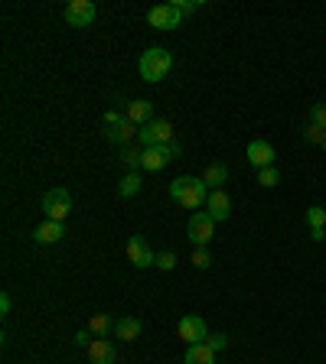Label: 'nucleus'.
Listing matches in <instances>:
<instances>
[{
    "label": "nucleus",
    "mask_w": 326,
    "mask_h": 364,
    "mask_svg": "<svg viewBox=\"0 0 326 364\" xmlns=\"http://www.w3.org/2000/svg\"><path fill=\"white\" fill-rule=\"evenodd\" d=\"M170 199L180 202L183 208H203L209 202V185L196 176H180L170 182Z\"/></svg>",
    "instance_id": "obj_1"
},
{
    "label": "nucleus",
    "mask_w": 326,
    "mask_h": 364,
    "mask_svg": "<svg viewBox=\"0 0 326 364\" xmlns=\"http://www.w3.org/2000/svg\"><path fill=\"white\" fill-rule=\"evenodd\" d=\"M141 78L144 82H163V78L170 75V69H173V55L166 53L163 46H151L147 53L141 55Z\"/></svg>",
    "instance_id": "obj_2"
},
{
    "label": "nucleus",
    "mask_w": 326,
    "mask_h": 364,
    "mask_svg": "<svg viewBox=\"0 0 326 364\" xmlns=\"http://www.w3.org/2000/svg\"><path fill=\"white\" fill-rule=\"evenodd\" d=\"M43 212L49 221H65L72 215V195H69V189H62V185L49 189L43 195Z\"/></svg>",
    "instance_id": "obj_3"
},
{
    "label": "nucleus",
    "mask_w": 326,
    "mask_h": 364,
    "mask_svg": "<svg viewBox=\"0 0 326 364\" xmlns=\"http://www.w3.org/2000/svg\"><path fill=\"white\" fill-rule=\"evenodd\" d=\"M137 140H141V147H144V150H147V147H163V143L176 140V137H173V124H170V120L153 118L151 124H144V127H141Z\"/></svg>",
    "instance_id": "obj_4"
},
{
    "label": "nucleus",
    "mask_w": 326,
    "mask_h": 364,
    "mask_svg": "<svg viewBox=\"0 0 326 364\" xmlns=\"http://www.w3.org/2000/svg\"><path fill=\"white\" fill-rule=\"evenodd\" d=\"M186 231H189V241H193V247H206L209 241L216 237V221H212V215L203 208V212H193V218H189Z\"/></svg>",
    "instance_id": "obj_5"
},
{
    "label": "nucleus",
    "mask_w": 326,
    "mask_h": 364,
    "mask_svg": "<svg viewBox=\"0 0 326 364\" xmlns=\"http://www.w3.org/2000/svg\"><path fill=\"white\" fill-rule=\"evenodd\" d=\"M65 23L69 26H76V30H85V26H92L98 17V7L92 3V0H69L65 3V10H62Z\"/></svg>",
    "instance_id": "obj_6"
},
{
    "label": "nucleus",
    "mask_w": 326,
    "mask_h": 364,
    "mask_svg": "<svg viewBox=\"0 0 326 364\" xmlns=\"http://www.w3.org/2000/svg\"><path fill=\"white\" fill-rule=\"evenodd\" d=\"M147 23H151L153 30H176L180 23H183V13L176 10L173 3H157V7H151V13H147Z\"/></svg>",
    "instance_id": "obj_7"
},
{
    "label": "nucleus",
    "mask_w": 326,
    "mask_h": 364,
    "mask_svg": "<svg viewBox=\"0 0 326 364\" xmlns=\"http://www.w3.org/2000/svg\"><path fill=\"white\" fill-rule=\"evenodd\" d=\"M128 260H130V264H134L137 270H147L151 264H157V254H153L151 244H147L141 235H130V237H128Z\"/></svg>",
    "instance_id": "obj_8"
},
{
    "label": "nucleus",
    "mask_w": 326,
    "mask_h": 364,
    "mask_svg": "<svg viewBox=\"0 0 326 364\" xmlns=\"http://www.w3.org/2000/svg\"><path fill=\"white\" fill-rule=\"evenodd\" d=\"M176 332H180V338H183L186 345H199L209 338V325L199 319V316H183L180 325H176Z\"/></svg>",
    "instance_id": "obj_9"
},
{
    "label": "nucleus",
    "mask_w": 326,
    "mask_h": 364,
    "mask_svg": "<svg viewBox=\"0 0 326 364\" xmlns=\"http://www.w3.org/2000/svg\"><path fill=\"white\" fill-rule=\"evenodd\" d=\"M248 163L258 172L268 170V166H274V147L268 143V140H251L248 143Z\"/></svg>",
    "instance_id": "obj_10"
},
{
    "label": "nucleus",
    "mask_w": 326,
    "mask_h": 364,
    "mask_svg": "<svg viewBox=\"0 0 326 364\" xmlns=\"http://www.w3.org/2000/svg\"><path fill=\"white\" fill-rule=\"evenodd\" d=\"M62 235H65L62 221H49V218H46L43 225H36V231H33V241H36V244H59V241H62Z\"/></svg>",
    "instance_id": "obj_11"
},
{
    "label": "nucleus",
    "mask_w": 326,
    "mask_h": 364,
    "mask_svg": "<svg viewBox=\"0 0 326 364\" xmlns=\"http://www.w3.org/2000/svg\"><path fill=\"white\" fill-rule=\"evenodd\" d=\"M206 212L212 215V221H228V215H232V199H228V195L222 192V189H216V192H209Z\"/></svg>",
    "instance_id": "obj_12"
},
{
    "label": "nucleus",
    "mask_w": 326,
    "mask_h": 364,
    "mask_svg": "<svg viewBox=\"0 0 326 364\" xmlns=\"http://www.w3.org/2000/svg\"><path fill=\"white\" fill-rule=\"evenodd\" d=\"M118 352H114V345L108 338H95V342L88 345V361L92 364H114Z\"/></svg>",
    "instance_id": "obj_13"
},
{
    "label": "nucleus",
    "mask_w": 326,
    "mask_h": 364,
    "mask_svg": "<svg viewBox=\"0 0 326 364\" xmlns=\"http://www.w3.org/2000/svg\"><path fill=\"white\" fill-rule=\"evenodd\" d=\"M137 134H141V127H137V124H130L128 118L121 120V124H114V127H108V140H111V143H118L121 150L130 147V140L137 137Z\"/></svg>",
    "instance_id": "obj_14"
},
{
    "label": "nucleus",
    "mask_w": 326,
    "mask_h": 364,
    "mask_svg": "<svg viewBox=\"0 0 326 364\" xmlns=\"http://www.w3.org/2000/svg\"><path fill=\"white\" fill-rule=\"evenodd\" d=\"M124 118H128L130 124L144 127V124H151V120H153V104H151V101H144V98H137V101H130V104H128Z\"/></svg>",
    "instance_id": "obj_15"
},
{
    "label": "nucleus",
    "mask_w": 326,
    "mask_h": 364,
    "mask_svg": "<svg viewBox=\"0 0 326 364\" xmlns=\"http://www.w3.org/2000/svg\"><path fill=\"white\" fill-rule=\"evenodd\" d=\"M307 225H310V237H314L316 244L326 237V212L320 208V205H314V208H307Z\"/></svg>",
    "instance_id": "obj_16"
},
{
    "label": "nucleus",
    "mask_w": 326,
    "mask_h": 364,
    "mask_svg": "<svg viewBox=\"0 0 326 364\" xmlns=\"http://www.w3.org/2000/svg\"><path fill=\"white\" fill-rule=\"evenodd\" d=\"M114 335L124 338V342H134V338L141 335V319H134V316H121V319H114Z\"/></svg>",
    "instance_id": "obj_17"
},
{
    "label": "nucleus",
    "mask_w": 326,
    "mask_h": 364,
    "mask_svg": "<svg viewBox=\"0 0 326 364\" xmlns=\"http://www.w3.org/2000/svg\"><path fill=\"white\" fill-rule=\"evenodd\" d=\"M203 182L209 185V192H216V189H222L228 182V166L225 163H212L206 172H203Z\"/></svg>",
    "instance_id": "obj_18"
},
{
    "label": "nucleus",
    "mask_w": 326,
    "mask_h": 364,
    "mask_svg": "<svg viewBox=\"0 0 326 364\" xmlns=\"http://www.w3.org/2000/svg\"><path fill=\"white\" fill-rule=\"evenodd\" d=\"M186 364H216V352L209 348L206 342H199V345H189L186 348Z\"/></svg>",
    "instance_id": "obj_19"
},
{
    "label": "nucleus",
    "mask_w": 326,
    "mask_h": 364,
    "mask_svg": "<svg viewBox=\"0 0 326 364\" xmlns=\"http://www.w3.org/2000/svg\"><path fill=\"white\" fill-rule=\"evenodd\" d=\"M166 163H170V156L163 153V147H147V150H144V166H141V170L160 172L163 166H166Z\"/></svg>",
    "instance_id": "obj_20"
},
{
    "label": "nucleus",
    "mask_w": 326,
    "mask_h": 364,
    "mask_svg": "<svg viewBox=\"0 0 326 364\" xmlns=\"http://www.w3.org/2000/svg\"><path fill=\"white\" fill-rule=\"evenodd\" d=\"M88 332L95 335V338H105L108 332H114V319H111V316H105V312H95V316H92V322H88Z\"/></svg>",
    "instance_id": "obj_21"
},
{
    "label": "nucleus",
    "mask_w": 326,
    "mask_h": 364,
    "mask_svg": "<svg viewBox=\"0 0 326 364\" xmlns=\"http://www.w3.org/2000/svg\"><path fill=\"white\" fill-rule=\"evenodd\" d=\"M137 192H141V176L137 172H124L118 182V195L121 199H134Z\"/></svg>",
    "instance_id": "obj_22"
},
{
    "label": "nucleus",
    "mask_w": 326,
    "mask_h": 364,
    "mask_svg": "<svg viewBox=\"0 0 326 364\" xmlns=\"http://www.w3.org/2000/svg\"><path fill=\"white\" fill-rule=\"evenodd\" d=\"M121 163H124V166H130V170H137V166H144V150L124 147V150H121Z\"/></svg>",
    "instance_id": "obj_23"
},
{
    "label": "nucleus",
    "mask_w": 326,
    "mask_h": 364,
    "mask_svg": "<svg viewBox=\"0 0 326 364\" xmlns=\"http://www.w3.org/2000/svg\"><path fill=\"white\" fill-rule=\"evenodd\" d=\"M258 182L264 185V189H274V185L281 182V170H277V166H268V170H261V172H258Z\"/></svg>",
    "instance_id": "obj_24"
},
{
    "label": "nucleus",
    "mask_w": 326,
    "mask_h": 364,
    "mask_svg": "<svg viewBox=\"0 0 326 364\" xmlns=\"http://www.w3.org/2000/svg\"><path fill=\"white\" fill-rule=\"evenodd\" d=\"M304 140H307V143H316V147H323L326 130L316 127V124H307V127H304Z\"/></svg>",
    "instance_id": "obj_25"
},
{
    "label": "nucleus",
    "mask_w": 326,
    "mask_h": 364,
    "mask_svg": "<svg viewBox=\"0 0 326 364\" xmlns=\"http://www.w3.org/2000/svg\"><path fill=\"white\" fill-rule=\"evenodd\" d=\"M193 264H196V267H199V270L212 267V254H209L206 247H196V251H193Z\"/></svg>",
    "instance_id": "obj_26"
},
{
    "label": "nucleus",
    "mask_w": 326,
    "mask_h": 364,
    "mask_svg": "<svg viewBox=\"0 0 326 364\" xmlns=\"http://www.w3.org/2000/svg\"><path fill=\"white\" fill-rule=\"evenodd\" d=\"M310 124L326 130V104H310Z\"/></svg>",
    "instance_id": "obj_27"
},
{
    "label": "nucleus",
    "mask_w": 326,
    "mask_h": 364,
    "mask_svg": "<svg viewBox=\"0 0 326 364\" xmlns=\"http://www.w3.org/2000/svg\"><path fill=\"white\" fill-rule=\"evenodd\" d=\"M153 267H160V270H173V267H176V254H170V251L157 254V264H153Z\"/></svg>",
    "instance_id": "obj_28"
},
{
    "label": "nucleus",
    "mask_w": 326,
    "mask_h": 364,
    "mask_svg": "<svg viewBox=\"0 0 326 364\" xmlns=\"http://www.w3.org/2000/svg\"><path fill=\"white\" fill-rule=\"evenodd\" d=\"M206 345H209V348H212V352H222V348H228V335H209V338H206Z\"/></svg>",
    "instance_id": "obj_29"
},
{
    "label": "nucleus",
    "mask_w": 326,
    "mask_h": 364,
    "mask_svg": "<svg viewBox=\"0 0 326 364\" xmlns=\"http://www.w3.org/2000/svg\"><path fill=\"white\" fill-rule=\"evenodd\" d=\"M173 7L183 13V17H189V13L199 10V3H193V0H173Z\"/></svg>",
    "instance_id": "obj_30"
},
{
    "label": "nucleus",
    "mask_w": 326,
    "mask_h": 364,
    "mask_svg": "<svg viewBox=\"0 0 326 364\" xmlns=\"http://www.w3.org/2000/svg\"><path fill=\"white\" fill-rule=\"evenodd\" d=\"M92 342H95V335L88 332V329H82V332L76 335V345H78V348H88V345H92Z\"/></svg>",
    "instance_id": "obj_31"
},
{
    "label": "nucleus",
    "mask_w": 326,
    "mask_h": 364,
    "mask_svg": "<svg viewBox=\"0 0 326 364\" xmlns=\"http://www.w3.org/2000/svg\"><path fill=\"white\" fill-rule=\"evenodd\" d=\"M121 120L124 118H121L118 111H108V114H105V127H114V124H121Z\"/></svg>",
    "instance_id": "obj_32"
},
{
    "label": "nucleus",
    "mask_w": 326,
    "mask_h": 364,
    "mask_svg": "<svg viewBox=\"0 0 326 364\" xmlns=\"http://www.w3.org/2000/svg\"><path fill=\"white\" fill-rule=\"evenodd\" d=\"M7 312H10V293L0 296V316H7Z\"/></svg>",
    "instance_id": "obj_33"
},
{
    "label": "nucleus",
    "mask_w": 326,
    "mask_h": 364,
    "mask_svg": "<svg viewBox=\"0 0 326 364\" xmlns=\"http://www.w3.org/2000/svg\"><path fill=\"white\" fill-rule=\"evenodd\" d=\"M323 150H326V140H323Z\"/></svg>",
    "instance_id": "obj_34"
}]
</instances>
